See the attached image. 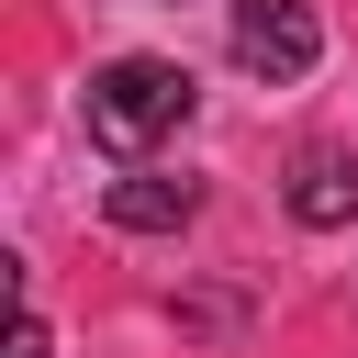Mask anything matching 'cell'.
Instances as JSON below:
<instances>
[{"label":"cell","mask_w":358,"mask_h":358,"mask_svg":"<svg viewBox=\"0 0 358 358\" xmlns=\"http://www.w3.org/2000/svg\"><path fill=\"white\" fill-rule=\"evenodd\" d=\"M78 112H90V145L145 157V145H168V134L190 123V67H168V56H112Z\"/></svg>","instance_id":"6da1fadb"},{"label":"cell","mask_w":358,"mask_h":358,"mask_svg":"<svg viewBox=\"0 0 358 358\" xmlns=\"http://www.w3.org/2000/svg\"><path fill=\"white\" fill-rule=\"evenodd\" d=\"M313 56H324L313 0H235V67H246V78L291 90V78H313Z\"/></svg>","instance_id":"7a4b0ae2"},{"label":"cell","mask_w":358,"mask_h":358,"mask_svg":"<svg viewBox=\"0 0 358 358\" xmlns=\"http://www.w3.org/2000/svg\"><path fill=\"white\" fill-rule=\"evenodd\" d=\"M101 213H112L123 235H179V224L201 213V190H190V179H157V168H123V179L101 190Z\"/></svg>","instance_id":"277c9868"},{"label":"cell","mask_w":358,"mask_h":358,"mask_svg":"<svg viewBox=\"0 0 358 358\" xmlns=\"http://www.w3.org/2000/svg\"><path fill=\"white\" fill-rule=\"evenodd\" d=\"M11 358H45V324H34V313H22V336H11Z\"/></svg>","instance_id":"5b68a950"},{"label":"cell","mask_w":358,"mask_h":358,"mask_svg":"<svg viewBox=\"0 0 358 358\" xmlns=\"http://www.w3.org/2000/svg\"><path fill=\"white\" fill-rule=\"evenodd\" d=\"M291 224H313V235H336V224H358V157L347 145H302L291 157Z\"/></svg>","instance_id":"3957f363"}]
</instances>
